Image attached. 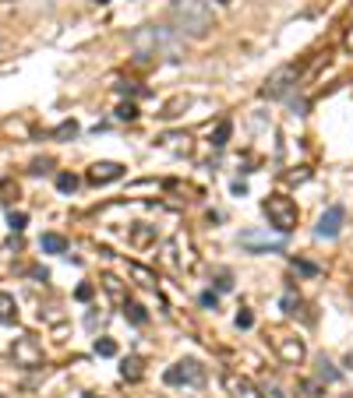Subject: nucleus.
<instances>
[{
	"label": "nucleus",
	"mask_w": 353,
	"mask_h": 398,
	"mask_svg": "<svg viewBox=\"0 0 353 398\" xmlns=\"http://www.w3.org/2000/svg\"><path fill=\"white\" fill-rule=\"evenodd\" d=\"M131 50L141 56V60H156V56H166V60H184V46L176 39L170 28H159V25H141L131 32Z\"/></svg>",
	"instance_id": "1"
},
{
	"label": "nucleus",
	"mask_w": 353,
	"mask_h": 398,
	"mask_svg": "<svg viewBox=\"0 0 353 398\" xmlns=\"http://www.w3.org/2000/svg\"><path fill=\"white\" fill-rule=\"evenodd\" d=\"M170 21L176 36L188 39H205L212 32V8L205 0H173L170 4Z\"/></svg>",
	"instance_id": "2"
},
{
	"label": "nucleus",
	"mask_w": 353,
	"mask_h": 398,
	"mask_svg": "<svg viewBox=\"0 0 353 398\" xmlns=\"http://www.w3.org/2000/svg\"><path fill=\"white\" fill-rule=\"evenodd\" d=\"M261 211H265V219H269V226L279 229L283 236L293 233V226H297V205H293L286 194H269L261 201Z\"/></svg>",
	"instance_id": "3"
},
{
	"label": "nucleus",
	"mask_w": 353,
	"mask_h": 398,
	"mask_svg": "<svg viewBox=\"0 0 353 398\" xmlns=\"http://www.w3.org/2000/svg\"><path fill=\"white\" fill-rule=\"evenodd\" d=\"M163 381L170 388H198V384H205V366L198 359H191V356L188 359H176L173 366H166Z\"/></svg>",
	"instance_id": "4"
},
{
	"label": "nucleus",
	"mask_w": 353,
	"mask_h": 398,
	"mask_svg": "<svg viewBox=\"0 0 353 398\" xmlns=\"http://www.w3.org/2000/svg\"><path fill=\"white\" fill-rule=\"evenodd\" d=\"M293 88H297V67H276L269 74V81H265L261 96L265 99H286Z\"/></svg>",
	"instance_id": "5"
},
{
	"label": "nucleus",
	"mask_w": 353,
	"mask_h": 398,
	"mask_svg": "<svg viewBox=\"0 0 353 398\" xmlns=\"http://www.w3.org/2000/svg\"><path fill=\"white\" fill-rule=\"evenodd\" d=\"M241 247L251 251V254H269V251H283L286 247V236H269V233H258V229H248L241 233Z\"/></svg>",
	"instance_id": "6"
},
{
	"label": "nucleus",
	"mask_w": 353,
	"mask_h": 398,
	"mask_svg": "<svg viewBox=\"0 0 353 398\" xmlns=\"http://www.w3.org/2000/svg\"><path fill=\"white\" fill-rule=\"evenodd\" d=\"M11 356H14L18 366H25V370H36V366H43V349L36 346V339H14Z\"/></svg>",
	"instance_id": "7"
},
{
	"label": "nucleus",
	"mask_w": 353,
	"mask_h": 398,
	"mask_svg": "<svg viewBox=\"0 0 353 398\" xmlns=\"http://www.w3.org/2000/svg\"><path fill=\"white\" fill-rule=\"evenodd\" d=\"M343 219H346V208H343V205L325 208V216H321V219H318V226H314V236H321V240H332V236H339Z\"/></svg>",
	"instance_id": "8"
},
{
	"label": "nucleus",
	"mask_w": 353,
	"mask_h": 398,
	"mask_svg": "<svg viewBox=\"0 0 353 398\" xmlns=\"http://www.w3.org/2000/svg\"><path fill=\"white\" fill-rule=\"evenodd\" d=\"M223 388L230 391V398H265L258 388H254V381L251 377H244V374H223Z\"/></svg>",
	"instance_id": "9"
},
{
	"label": "nucleus",
	"mask_w": 353,
	"mask_h": 398,
	"mask_svg": "<svg viewBox=\"0 0 353 398\" xmlns=\"http://www.w3.org/2000/svg\"><path fill=\"white\" fill-rule=\"evenodd\" d=\"M276 353H279V359H283V363H304L307 346H304L301 339H290V335H279V339H276Z\"/></svg>",
	"instance_id": "10"
},
{
	"label": "nucleus",
	"mask_w": 353,
	"mask_h": 398,
	"mask_svg": "<svg viewBox=\"0 0 353 398\" xmlns=\"http://www.w3.org/2000/svg\"><path fill=\"white\" fill-rule=\"evenodd\" d=\"M124 176V166L121 163H96L92 169H88V183H113V180H121Z\"/></svg>",
	"instance_id": "11"
},
{
	"label": "nucleus",
	"mask_w": 353,
	"mask_h": 398,
	"mask_svg": "<svg viewBox=\"0 0 353 398\" xmlns=\"http://www.w3.org/2000/svg\"><path fill=\"white\" fill-rule=\"evenodd\" d=\"M0 324H18V300L11 293H0Z\"/></svg>",
	"instance_id": "12"
},
{
	"label": "nucleus",
	"mask_w": 353,
	"mask_h": 398,
	"mask_svg": "<svg viewBox=\"0 0 353 398\" xmlns=\"http://www.w3.org/2000/svg\"><path fill=\"white\" fill-rule=\"evenodd\" d=\"M39 247H43L46 254H68V240H64L61 233H43Z\"/></svg>",
	"instance_id": "13"
},
{
	"label": "nucleus",
	"mask_w": 353,
	"mask_h": 398,
	"mask_svg": "<svg viewBox=\"0 0 353 398\" xmlns=\"http://www.w3.org/2000/svg\"><path fill=\"white\" fill-rule=\"evenodd\" d=\"M318 377H321V381H329V384H332V381H339L343 374L336 370V366H332V363H329L325 356H318Z\"/></svg>",
	"instance_id": "14"
},
{
	"label": "nucleus",
	"mask_w": 353,
	"mask_h": 398,
	"mask_svg": "<svg viewBox=\"0 0 353 398\" xmlns=\"http://www.w3.org/2000/svg\"><path fill=\"white\" fill-rule=\"evenodd\" d=\"M230 134H233V124H230V120H219V127L212 131V145L223 148V145L230 141Z\"/></svg>",
	"instance_id": "15"
},
{
	"label": "nucleus",
	"mask_w": 353,
	"mask_h": 398,
	"mask_svg": "<svg viewBox=\"0 0 353 398\" xmlns=\"http://www.w3.org/2000/svg\"><path fill=\"white\" fill-rule=\"evenodd\" d=\"M57 191H61V194H74L78 191V176L74 173H61V176H57Z\"/></svg>",
	"instance_id": "16"
},
{
	"label": "nucleus",
	"mask_w": 353,
	"mask_h": 398,
	"mask_svg": "<svg viewBox=\"0 0 353 398\" xmlns=\"http://www.w3.org/2000/svg\"><path fill=\"white\" fill-rule=\"evenodd\" d=\"M14 198H18V183H14V180H4V183H0V208L11 205Z\"/></svg>",
	"instance_id": "17"
},
{
	"label": "nucleus",
	"mask_w": 353,
	"mask_h": 398,
	"mask_svg": "<svg viewBox=\"0 0 353 398\" xmlns=\"http://www.w3.org/2000/svg\"><path fill=\"white\" fill-rule=\"evenodd\" d=\"M121 374H124L128 381H138V377H141V359H138V356L124 359V366H121Z\"/></svg>",
	"instance_id": "18"
},
{
	"label": "nucleus",
	"mask_w": 353,
	"mask_h": 398,
	"mask_svg": "<svg viewBox=\"0 0 353 398\" xmlns=\"http://www.w3.org/2000/svg\"><path fill=\"white\" fill-rule=\"evenodd\" d=\"M53 138H57V141H68V138H78V124H74V120H64V124H61V127L53 131Z\"/></svg>",
	"instance_id": "19"
},
{
	"label": "nucleus",
	"mask_w": 353,
	"mask_h": 398,
	"mask_svg": "<svg viewBox=\"0 0 353 398\" xmlns=\"http://www.w3.org/2000/svg\"><path fill=\"white\" fill-rule=\"evenodd\" d=\"M124 314H128L134 324H145V321H149V314H145V307H141V303H128V307H124Z\"/></svg>",
	"instance_id": "20"
},
{
	"label": "nucleus",
	"mask_w": 353,
	"mask_h": 398,
	"mask_svg": "<svg viewBox=\"0 0 353 398\" xmlns=\"http://www.w3.org/2000/svg\"><path fill=\"white\" fill-rule=\"evenodd\" d=\"M8 222H11V233H21V229L28 226V216H25V211H11Z\"/></svg>",
	"instance_id": "21"
},
{
	"label": "nucleus",
	"mask_w": 353,
	"mask_h": 398,
	"mask_svg": "<svg viewBox=\"0 0 353 398\" xmlns=\"http://www.w3.org/2000/svg\"><path fill=\"white\" fill-rule=\"evenodd\" d=\"M96 353L99 356H117V342L113 339H96Z\"/></svg>",
	"instance_id": "22"
},
{
	"label": "nucleus",
	"mask_w": 353,
	"mask_h": 398,
	"mask_svg": "<svg viewBox=\"0 0 353 398\" xmlns=\"http://www.w3.org/2000/svg\"><path fill=\"white\" fill-rule=\"evenodd\" d=\"M92 296H96V289L88 286V282H81V286L74 289V300H81V303H88V300H92Z\"/></svg>",
	"instance_id": "23"
},
{
	"label": "nucleus",
	"mask_w": 353,
	"mask_h": 398,
	"mask_svg": "<svg viewBox=\"0 0 353 398\" xmlns=\"http://www.w3.org/2000/svg\"><path fill=\"white\" fill-rule=\"evenodd\" d=\"M131 271H134L138 279H141V286H156V279H152V271H145L141 264H131Z\"/></svg>",
	"instance_id": "24"
},
{
	"label": "nucleus",
	"mask_w": 353,
	"mask_h": 398,
	"mask_svg": "<svg viewBox=\"0 0 353 398\" xmlns=\"http://www.w3.org/2000/svg\"><path fill=\"white\" fill-rule=\"evenodd\" d=\"M103 286H106V289H110V293H113L117 300L124 296V293H121V279H113V275H106V279H103Z\"/></svg>",
	"instance_id": "25"
},
{
	"label": "nucleus",
	"mask_w": 353,
	"mask_h": 398,
	"mask_svg": "<svg viewBox=\"0 0 353 398\" xmlns=\"http://www.w3.org/2000/svg\"><path fill=\"white\" fill-rule=\"evenodd\" d=\"M134 116H138V109H134L131 103H124L121 109H117V120H134Z\"/></svg>",
	"instance_id": "26"
},
{
	"label": "nucleus",
	"mask_w": 353,
	"mask_h": 398,
	"mask_svg": "<svg viewBox=\"0 0 353 398\" xmlns=\"http://www.w3.org/2000/svg\"><path fill=\"white\" fill-rule=\"evenodd\" d=\"M251 324H254V314H251V311H241V314H237V328H244V331H248Z\"/></svg>",
	"instance_id": "27"
},
{
	"label": "nucleus",
	"mask_w": 353,
	"mask_h": 398,
	"mask_svg": "<svg viewBox=\"0 0 353 398\" xmlns=\"http://www.w3.org/2000/svg\"><path fill=\"white\" fill-rule=\"evenodd\" d=\"M216 303H219L216 293H201V307H212V311H216Z\"/></svg>",
	"instance_id": "28"
},
{
	"label": "nucleus",
	"mask_w": 353,
	"mask_h": 398,
	"mask_svg": "<svg viewBox=\"0 0 353 398\" xmlns=\"http://www.w3.org/2000/svg\"><path fill=\"white\" fill-rule=\"evenodd\" d=\"M293 268L304 271V275H314V271H318V268H314V264H307V261H293Z\"/></svg>",
	"instance_id": "29"
},
{
	"label": "nucleus",
	"mask_w": 353,
	"mask_h": 398,
	"mask_svg": "<svg viewBox=\"0 0 353 398\" xmlns=\"http://www.w3.org/2000/svg\"><path fill=\"white\" fill-rule=\"evenodd\" d=\"M293 303H297L293 296H283V311H286V314H293Z\"/></svg>",
	"instance_id": "30"
},
{
	"label": "nucleus",
	"mask_w": 353,
	"mask_h": 398,
	"mask_svg": "<svg viewBox=\"0 0 353 398\" xmlns=\"http://www.w3.org/2000/svg\"><path fill=\"white\" fill-rule=\"evenodd\" d=\"M149 236H152L149 229H134V240H138V243H145V240H149Z\"/></svg>",
	"instance_id": "31"
},
{
	"label": "nucleus",
	"mask_w": 353,
	"mask_h": 398,
	"mask_svg": "<svg viewBox=\"0 0 353 398\" xmlns=\"http://www.w3.org/2000/svg\"><path fill=\"white\" fill-rule=\"evenodd\" d=\"M219 4H230V0H219Z\"/></svg>",
	"instance_id": "32"
},
{
	"label": "nucleus",
	"mask_w": 353,
	"mask_h": 398,
	"mask_svg": "<svg viewBox=\"0 0 353 398\" xmlns=\"http://www.w3.org/2000/svg\"><path fill=\"white\" fill-rule=\"evenodd\" d=\"M96 4H106V0H96Z\"/></svg>",
	"instance_id": "33"
},
{
	"label": "nucleus",
	"mask_w": 353,
	"mask_h": 398,
	"mask_svg": "<svg viewBox=\"0 0 353 398\" xmlns=\"http://www.w3.org/2000/svg\"><path fill=\"white\" fill-rule=\"evenodd\" d=\"M85 398H96V395H85Z\"/></svg>",
	"instance_id": "34"
},
{
	"label": "nucleus",
	"mask_w": 353,
	"mask_h": 398,
	"mask_svg": "<svg viewBox=\"0 0 353 398\" xmlns=\"http://www.w3.org/2000/svg\"><path fill=\"white\" fill-rule=\"evenodd\" d=\"M0 398H4V395H0Z\"/></svg>",
	"instance_id": "35"
}]
</instances>
